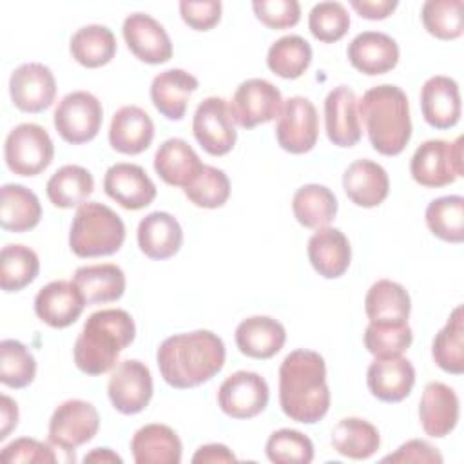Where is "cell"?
Instances as JSON below:
<instances>
[{
	"mask_svg": "<svg viewBox=\"0 0 464 464\" xmlns=\"http://www.w3.org/2000/svg\"><path fill=\"white\" fill-rule=\"evenodd\" d=\"M279 404L295 422H319L330 408L326 364L314 350H294L279 366Z\"/></svg>",
	"mask_w": 464,
	"mask_h": 464,
	"instance_id": "cell-1",
	"label": "cell"
},
{
	"mask_svg": "<svg viewBox=\"0 0 464 464\" xmlns=\"http://www.w3.org/2000/svg\"><path fill=\"white\" fill-rule=\"evenodd\" d=\"M225 355L227 350L221 337L210 330H196L167 337L156 352V362L167 384L188 390L221 372Z\"/></svg>",
	"mask_w": 464,
	"mask_h": 464,
	"instance_id": "cell-2",
	"label": "cell"
},
{
	"mask_svg": "<svg viewBox=\"0 0 464 464\" xmlns=\"http://www.w3.org/2000/svg\"><path fill=\"white\" fill-rule=\"evenodd\" d=\"M136 324L129 312L105 308L91 314L76 337L72 355L80 372L102 375L112 370L120 353L134 341Z\"/></svg>",
	"mask_w": 464,
	"mask_h": 464,
	"instance_id": "cell-3",
	"label": "cell"
},
{
	"mask_svg": "<svg viewBox=\"0 0 464 464\" xmlns=\"http://www.w3.org/2000/svg\"><path fill=\"white\" fill-rule=\"evenodd\" d=\"M372 147L382 156H397L411 138V118L406 92L392 83L368 89L357 103Z\"/></svg>",
	"mask_w": 464,
	"mask_h": 464,
	"instance_id": "cell-4",
	"label": "cell"
},
{
	"mask_svg": "<svg viewBox=\"0 0 464 464\" xmlns=\"http://www.w3.org/2000/svg\"><path fill=\"white\" fill-rule=\"evenodd\" d=\"M125 241L121 218L107 205L85 201L78 207L69 232V246L78 257L116 254Z\"/></svg>",
	"mask_w": 464,
	"mask_h": 464,
	"instance_id": "cell-5",
	"label": "cell"
},
{
	"mask_svg": "<svg viewBox=\"0 0 464 464\" xmlns=\"http://www.w3.org/2000/svg\"><path fill=\"white\" fill-rule=\"evenodd\" d=\"M462 143V136L455 141L428 140L420 143L410 161L411 178L428 188H439L453 183L464 172Z\"/></svg>",
	"mask_w": 464,
	"mask_h": 464,
	"instance_id": "cell-6",
	"label": "cell"
},
{
	"mask_svg": "<svg viewBox=\"0 0 464 464\" xmlns=\"http://www.w3.org/2000/svg\"><path fill=\"white\" fill-rule=\"evenodd\" d=\"M54 156L49 132L38 123H20L9 130L4 143L5 165L18 176H36L45 170Z\"/></svg>",
	"mask_w": 464,
	"mask_h": 464,
	"instance_id": "cell-7",
	"label": "cell"
},
{
	"mask_svg": "<svg viewBox=\"0 0 464 464\" xmlns=\"http://www.w3.org/2000/svg\"><path fill=\"white\" fill-rule=\"evenodd\" d=\"M100 428L98 410L82 399L63 401L49 420L47 439L74 460V450L94 439Z\"/></svg>",
	"mask_w": 464,
	"mask_h": 464,
	"instance_id": "cell-8",
	"label": "cell"
},
{
	"mask_svg": "<svg viewBox=\"0 0 464 464\" xmlns=\"http://www.w3.org/2000/svg\"><path fill=\"white\" fill-rule=\"evenodd\" d=\"M53 120L63 141L80 145L96 138L103 121V109L94 94L72 91L60 100Z\"/></svg>",
	"mask_w": 464,
	"mask_h": 464,
	"instance_id": "cell-9",
	"label": "cell"
},
{
	"mask_svg": "<svg viewBox=\"0 0 464 464\" xmlns=\"http://www.w3.org/2000/svg\"><path fill=\"white\" fill-rule=\"evenodd\" d=\"M281 91L263 78H248L236 89L228 109L234 123L243 129H254L279 116L283 107Z\"/></svg>",
	"mask_w": 464,
	"mask_h": 464,
	"instance_id": "cell-10",
	"label": "cell"
},
{
	"mask_svg": "<svg viewBox=\"0 0 464 464\" xmlns=\"http://www.w3.org/2000/svg\"><path fill=\"white\" fill-rule=\"evenodd\" d=\"M192 132L203 150L210 156L228 154L236 145L237 132L227 100L208 96L199 102L192 118Z\"/></svg>",
	"mask_w": 464,
	"mask_h": 464,
	"instance_id": "cell-11",
	"label": "cell"
},
{
	"mask_svg": "<svg viewBox=\"0 0 464 464\" xmlns=\"http://www.w3.org/2000/svg\"><path fill=\"white\" fill-rule=\"evenodd\" d=\"M317 136L319 118L314 103L304 96L285 100L276 125L279 147L290 154H304L315 147Z\"/></svg>",
	"mask_w": 464,
	"mask_h": 464,
	"instance_id": "cell-12",
	"label": "cell"
},
{
	"mask_svg": "<svg viewBox=\"0 0 464 464\" xmlns=\"http://www.w3.org/2000/svg\"><path fill=\"white\" fill-rule=\"evenodd\" d=\"M107 393L120 413L134 415L143 411L152 399L150 370L138 359L121 361L109 377Z\"/></svg>",
	"mask_w": 464,
	"mask_h": 464,
	"instance_id": "cell-13",
	"label": "cell"
},
{
	"mask_svg": "<svg viewBox=\"0 0 464 464\" xmlns=\"http://www.w3.org/2000/svg\"><path fill=\"white\" fill-rule=\"evenodd\" d=\"M218 404L232 419H252L268 404V384L259 373L239 370L221 382Z\"/></svg>",
	"mask_w": 464,
	"mask_h": 464,
	"instance_id": "cell-14",
	"label": "cell"
},
{
	"mask_svg": "<svg viewBox=\"0 0 464 464\" xmlns=\"http://www.w3.org/2000/svg\"><path fill=\"white\" fill-rule=\"evenodd\" d=\"M9 94L16 109L24 112H42L54 102V74L44 63H22L11 72Z\"/></svg>",
	"mask_w": 464,
	"mask_h": 464,
	"instance_id": "cell-15",
	"label": "cell"
},
{
	"mask_svg": "<svg viewBox=\"0 0 464 464\" xmlns=\"http://www.w3.org/2000/svg\"><path fill=\"white\" fill-rule=\"evenodd\" d=\"M129 51L141 62L156 65L172 58V42L165 27L147 13H132L121 27Z\"/></svg>",
	"mask_w": 464,
	"mask_h": 464,
	"instance_id": "cell-16",
	"label": "cell"
},
{
	"mask_svg": "<svg viewBox=\"0 0 464 464\" xmlns=\"http://www.w3.org/2000/svg\"><path fill=\"white\" fill-rule=\"evenodd\" d=\"M105 194L127 210L149 207L156 198V185L147 172L134 163H114L103 176Z\"/></svg>",
	"mask_w": 464,
	"mask_h": 464,
	"instance_id": "cell-17",
	"label": "cell"
},
{
	"mask_svg": "<svg viewBox=\"0 0 464 464\" xmlns=\"http://www.w3.org/2000/svg\"><path fill=\"white\" fill-rule=\"evenodd\" d=\"M359 100L348 85L334 87L324 100V129L328 140L337 147H353L361 136Z\"/></svg>",
	"mask_w": 464,
	"mask_h": 464,
	"instance_id": "cell-18",
	"label": "cell"
},
{
	"mask_svg": "<svg viewBox=\"0 0 464 464\" xmlns=\"http://www.w3.org/2000/svg\"><path fill=\"white\" fill-rule=\"evenodd\" d=\"M85 299L72 281H51L34 297V312L51 328L71 326L83 312Z\"/></svg>",
	"mask_w": 464,
	"mask_h": 464,
	"instance_id": "cell-19",
	"label": "cell"
},
{
	"mask_svg": "<svg viewBox=\"0 0 464 464\" xmlns=\"http://www.w3.org/2000/svg\"><path fill=\"white\" fill-rule=\"evenodd\" d=\"M366 384L375 399L401 402L415 384V368L402 355L375 357L368 366Z\"/></svg>",
	"mask_w": 464,
	"mask_h": 464,
	"instance_id": "cell-20",
	"label": "cell"
},
{
	"mask_svg": "<svg viewBox=\"0 0 464 464\" xmlns=\"http://www.w3.org/2000/svg\"><path fill=\"white\" fill-rule=\"evenodd\" d=\"M459 397L453 388L444 382L433 381L424 386L419 402V420L426 435L442 439L459 422Z\"/></svg>",
	"mask_w": 464,
	"mask_h": 464,
	"instance_id": "cell-21",
	"label": "cell"
},
{
	"mask_svg": "<svg viewBox=\"0 0 464 464\" xmlns=\"http://www.w3.org/2000/svg\"><path fill=\"white\" fill-rule=\"evenodd\" d=\"M346 54L359 72L375 76L390 72L397 65L399 45L386 33L362 31L348 44Z\"/></svg>",
	"mask_w": 464,
	"mask_h": 464,
	"instance_id": "cell-22",
	"label": "cell"
},
{
	"mask_svg": "<svg viewBox=\"0 0 464 464\" xmlns=\"http://www.w3.org/2000/svg\"><path fill=\"white\" fill-rule=\"evenodd\" d=\"M459 83L444 74L428 78L420 89V111L433 129H450L460 120Z\"/></svg>",
	"mask_w": 464,
	"mask_h": 464,
	"instance_id": "cell-23",
	"label": "cell"
},
{
	"mask_svg": "<svg viewBox=\"0 0 464 464\" xmlns=\"http://www.w3.org/2000/svg\"><path fill=\"white\" fill-rule=\"evenodd\" d=\"M343 188L352 203L362 208L381 205L390 192V178L384 167L372 160L352 161L343 174Z\"/></svg>",
	"mask_w": 464,
	"mask_h": 464,
	"instance_id": "cell-24",
	"label": "cell"
},
{
	"mask_svg": "<svg viewBox=\"0 0 464 464\" xmlns=\"http://www.w3.org/2000/svg\"><path fill=\"white\" fill-rule=\"evenodd\" d=\"M154 138L150 116L138 105L120 107L111 120L109 143L121 154H140L147 150Z\"/></svg>",
	"mask_w": 464,
	"mask_h": 464,
	"instance_id": "cell-25",
	"label": "cell"
},
{
	"mask_svg": "<svg viewBox=\"0 0 464 464\" xmlns=\"http://www.w3.org/2000/svg\"><path fill=\"white\" fill-rule=\"evenodd\" d=\"M199 82L183 69H167L154 76L150 83V100L156 111L167 120L178 121L185 116L188 98Z\"/></svg>",
	"mask_w": 464,
	"mask_h": 464,
	"instance_id": "cell-26",
	"label": "cell"
},
{
	"mask_svg": "<svg viewBox=\"0 0 464 464\" xmlns=\"http://www.w3.org/2000/svg\"><path fill=\"white\" fill-rule=\"evenodd\" d=\"M308 259L314 270L324 279L341 277L352 261V246L348 237L332 227L319 228L308 239Z\"/></svg>",
	"mask_w": 464,
	"mask_h": 464,
	"instance_id": "cell-27",
	"label": "cell"
},
{
	"mask_svg": "<svg viewBox=\"0 0 464 464\" xmlns=\"http://www.w3.org/2000/svg\"><path fill=\"white\" fill-rule=\"evenodd\" d=\"M286 341L285 326L268 315H252L236 328V344L239 352L252 359L274 357Z\"/></svg>",
	"mask_w": 464,
	"mask_h": 464,
	"instance_id": "cell-28",
	"label": "cell"
},
{
	"mask_svg": "<svg viewBox=\"0 0 464 464\" xmlns=\"http://www.w3.org/2000/svg\"><path fill=\"white\" fill-rule=\"evenodd\" d=\"M183 243V230L169 212H150L138 225V246L150 259L172 257Z\"/></svg>",
	"mask_w": 464,
	"mask_h": 464,
	"instance_id": "cell-29",
	"label": "cell"
},
{
	"mask_svg": "<svg viewBox=\"0 0 464 464\" xmlns=\"http://www.w3.org/2000/svg\"><path fill=\"white\" fill-rule=\"evenodd\" d=\"M181 440L176 431L165 424H145L130 440V451L136 464H179Z\"/></svg>",
	"mask_w": 464,
	"mask_h": 464,
	"instance_id": "cell-30",
	"label": "cell"
},
{
	"mask_svg": "<svg viewBox=\"0 0 464 464\" xmlns=\"http://www.w3.org/2000/svg\"><path fill=\"white\" fill-rule=\"evenodd\" d=\"M203 163L196 150L181 138L165 140L154 154L156 174L172 187L185 188L201 170Z\"/></svg>",
	"mask_w": 464,
	"mask_h": 464,
	"instance_id": "cell-31",
	"label": "cell"
},
{
	"mask_svg": "<svg viewBox=\"0 0 464 464\" xmlns=\"http://www.w3.org/2000/svg\"><path fill=\"white\" fill-rule=\"evenodd\" d=\"M364 312L370 323L402 324L408 323L411 299L402 285L390 279H379L366 292Z\"/></svg>",
	"mask_w": 464,
	"mask_h": 464,
	"instance_id": "cell-32",
	"label": "cell"
},
{
	"mask_svg": "<svg viewBox=\"0 0 464 464\" xmlns=\"http://www.w3.org/2000/svg\"><path fill=\"white\" fill-rule=\"evenodd\" d=\"M71 281L82 292L87 304L112 303L125 292V274L112 263L80 266Z\"/></svg>",
	"mask_w": 464,
	"mask_h": 464,
	"instance_id": "cell-33",
	"label": "cell"
},
{
	"mask_svg": "<svg viewBox=\"0 0 464 464\" xmlns=\"http://www.w3.org/2000/svg\"><path fill=\"white\" fill-rule=\"evenodd\" d=\"M42 218L38 196L24 185L5 183L0 190V225L9 232L34 228Z\"/></svg>",
	"mask_w": 464,
	"mask_h": 464,
	"instance_id": "cell-34",
	"label": "cell"
},
{
	"mask_svg": "<svg viewBox=\"0 0 464 464\" xmlns=\"http://www.w3.org/2000/svg\"><path fill=\"white\" fill-rule=\"evenodd\" d=\"M292 210L303 227L319 230L334 221L337 214V198L328 187L308 183L295 190Z\"/></svg>",
	"mask_w": 464,
	"mask_h": 464,
	"instance_id": "cell-35",
	"label": "cell"
},
{
	"mask_svg": "<svg viewBox=\"0 0 464 464\" xmlns=\"http://www.w3.org/2000/svg\"><path fill=\"white\" fill-rule=\"evenodd\" d=\"M334 450L348 459H370L381 446L379 430L359 417L341 419L332 430Z\"/></svg>",
	"mask_w": 464,
	"mask_h": 464,
	"instance_id": "cell-36",
	"label": "cell"
},
{
	"mask_svg": "<svg viewBox=\"0 0 464 464\" xmlns=\"http://www.w3.org/2000/svg\"><path fill=\"white\" fill-rule=\"evenodd\" d=\"M94 190L92 174L80 165L60 167L45 185L49 201L58 208L80 207Z\"/></svg>",
	"mask_w": 464,
	"mask_h": 464,
	"instance_id": "cell-37",
	"label": "cell"
},
{
	"mask_svg": "<svg viewBox=\"0 0 464 464\" xmlns=\"http://www.w3.org/2000/svg\"><path fill=\"white\" fill-rule=\"evenodd\" d=\"M72 58L89 69L109 63L116 54V38L107 25L89 24L80 27L69 44Z\"/></svg>",
	"mask_w": 464,
	"mask_h": 464,
	"instance_id": "cell-38",
	"label": "cell"
},
{
	"mask_svg": "<svg viewBox=\"0 0 464 464\" xmlns=\"http://www.w3.org/2000/svg\"><path fill=\"white\" fill-rule=\"evenodd\" d=\"M431 357L435 364L453 375L464 372V323H462V306H455L450 314L448 323L433 339Z\"/></svg>",
	"mask_w": 464,
	"mask_h": 464,
	"instance_id": "cell-39",
	"label": "cell"
},
{
	"mask_svg": "<svg viewBox=\"0 0 464 464\" xmlns=\"http://www.w3.org/2000/svg\"><path fill=\"white\" fill-rule=\"evenodd\" d=\"M312 62V47L299 34H286L276 40L266 53L268 69L286 80L299 78Z\"/></svg>",
	"mask_w": 464,
	"mask_h": 464,
	"instance_id": "cell-40",
	"label": "cell"
},
{
	"mask_svg": "<svg viewBox=\"0 0 464 464\" xmlns=\"http://www.w3.org/2000/svg\"><path fill=\"white\" fill-rule=\"evenodd\" d=\"M40 272L36 252L25 245H5L0 254V286L4 292H18L31 285Z\"/></svg>",
	"mask_w": 464,
	"mask_h": 464,
	"instance_id": "cell-41",
	"label": "cell"
},
{
	"mask_svg": "<svg viewBox=\"0 0 464 464\" xmlns=\"http://www.w3.org/2000/svg\"><path fill=\"white\" fill-rule=\"evenodd\" d=\"M426 225L433 236L448 243L464 241V198L442 196L426 207Z\"/></svg>",
	"mask_w": 464,
	"mask_h": 464,
	"instance_id": "cell-42",
	"label": "cell"
},
{
	"mask_svg": "<svg viewBox=\"0 0 464 464\" xmlns=\"http://www.w3.org/2000/svg\"><path fill=\"white\" fill-rule=\"evenodd\" d=\"M420 20L431 36L439 40H455L464 31V2L428 0L422 4Z\"/></svg>",
	"mask_w": 464,
	"mask_h": 464,
	"instance_id": "cell-43",
	"label": "cell"
},
{
	"mask_svg": "<svg viewBox=\"0 0 464 464\" xmlns=\"http://www.w3.org/2000/svg\"><path fill=\"white\" fill-rule=\"evenodd\" d=\"M36 375V359L25 344L16 339L0 343V382L20 390L29 386Z\"/></svg>",
	"mask_w": 464,
	"mask_h": 464,
	"instance_id": "cell-44",
	"label": "cell"
},
{
	"mask_svg": "<svg viewBox=\"0 0 464 464\" xmlns=\"http://www.w3.org/2000/svg\"><path fill=\"white\" fill-rule=\"evenodd\" d=\"M183 192L196 207L218 208L223 207L230 196V181L221 169L203 165Z\"/></svg>",
	"mask_w": 464,
	"mask_h": 464,
	"instance_id": "cell-45",
	"label": "cell"
},
{
	"mask_svg": "<svg viewBox=\"0 0 464 464\" xmlns=\"http://www.w3.org/2000/svg\"><path fill=\"white\" fill-rule=\"evenodd\" d=\"M266 457L276 464H308L314 460V444L312 440L290 428L274 431L265 446Z\"/></svg>",
	"mask_w": 464,
	"mask_h": 464,
	"instance_id": "cell-46",
	"label": "cell"
},
{
	"mask_svg": "<svg viewBox=\"0 0 464 464\" xmlns=\"http://www.w3.org/2000/svg\"><path fill=\"white\" fill-rule=\"evenodd\" d=\"M413 341L408 323L402 324H381L370 323L364 330V346L375 357L402 355Z\"/></svg>",
	"mask_w": 464,
	"mask_h": 464,
	"instance_id": "cell-47",
	"label": "cell"
},
{
	"mask_svg": "<svg viewBox=\"0 0 464 464\" xmlns=\"http://www.w3.org/2000/svg\"><path fill=\"white\" fill-rule=\"evenodd\" d=\"M308 27L314 38L332 44L346 34L350 27V14L341 2H319L310 9Z\"/></svg>",
	"mask_w": 464,
	"mask_h": 464,
	"instance_id": "cell-48",
	"label": "cell"
},
{
	"mask_svg": "<svg viewBox=\"0 0 464 464\" xmlns=\"http://www.w3.org/2000/svg\"><path fill=\"white\" fill-rule=\"evenodd\" d=\"M256 18L270 29H286L299 22L301 5L297 0H256L252 2Z\"/></svg>",
	"mask_w": 464,
	"mask_h": 464,
	"instance_id": "cell-49",
	"label": "cell"
},
{
	"mask_svg": "<svg viewBox=\"0 0 464 464\" xmlns=\"http://www.w3.org/2000/svg\"><path fill=\"white\" fill-rule=\"evenodd\" d=\"M54 446L51 442H40L36 439L20 437L2 448V459L5 462H38L53 464L58 460Z\"/></svg>",
	"mask_w": 464,
	"mask_h": 464,
	"instance_id": "cell-50",
	"label": "cell"
},
{
	"mask_svg": "<svg viewBox=\"0 0 464 464\" xmlns=\"http://www.w3.org/2000/svg\"><path fill=\"white\" fill-rule=\"evenodd\" d=\"M179 14L188 27L196 31H208L221 18V2L219 0H203V2L181 0Z\"/></svg>",
	"mask_w": 464,
	"mask_h": 464,
	"instance_id": "cell-51",
	"label": "cell"
},
{
	"mask_svg": "<svg viewBox=\"0 0 464 464\" xmlns=\"http://www.w3.org/2000/svg\"><path fill=\"white\" fill-rule=\"evenodd\" d=\"M382 462H422V464H440L442 455L430 442L420 439H411L399 446L395 453H390Z\"/></svg>",
	"mask_w": 464,
	"mask_h": 464,
	"instance_id": "cell-52",
	"label": "cell"
},
{
	"mask_svg": "<svg viewBox=\"0 0 464 464\" xmlns=\"http://www.w3.org/2000/svg\"><path fill=\"white\" fill-rule=\"evenodd\" d=\"M350 5L366 20H382L399 5L397 0H350Z\"/></svg>",
	"mask_w": 464,
	"mask_h": 464,
	"instance_id": "cell-53",
	"label": "cell"
},
{
	"mask_svg": "<svg viewBox=\"0 0 464 464\" xmlns=\"http://www.w3.org/2000/svg\"><path fill=\"white\" fill-rule=\"evenodd\" d=\"M236 455L225 444H205L198 448L192 462H234Z\"/></svg>",
	"mask_w": 464,
	"mask_h": 464,
	"instance_id": "cell-54",
	"label": "cell"
},
{
	"mask_svg": "<svg viewBox=\"0 0 464 464\" xmlns=\"http://www.w3.org/2000/svg\"><path fill=\"white\" fill-rule=\"evenodd\" d=\"M0 424H2V428H0V440L7 439V435L18 424V406L7 395L0 397Z\"/></svg>",
	"mask_w": 464,
	"mask_h": 464,
	"instance_id": "cell-55",
	"label": "cell"
},
{
	"mask_svg": "<svg viewBox=\"0 0 464 464\" xmlns=\"http://www.w3.org/2000/svg\"><path fill=\"white\" fill-rule=\"evenodd\" d=\"M83 462H94V464H109V462H118L121 464V457L116 455L111 448H94L91 453L83 457Z\"/></svg>",
	"mask_w": 464,
	"mask_h": 464,
	"instance_id": "cell-56",
	"label": "cell"
}]
</instances>
